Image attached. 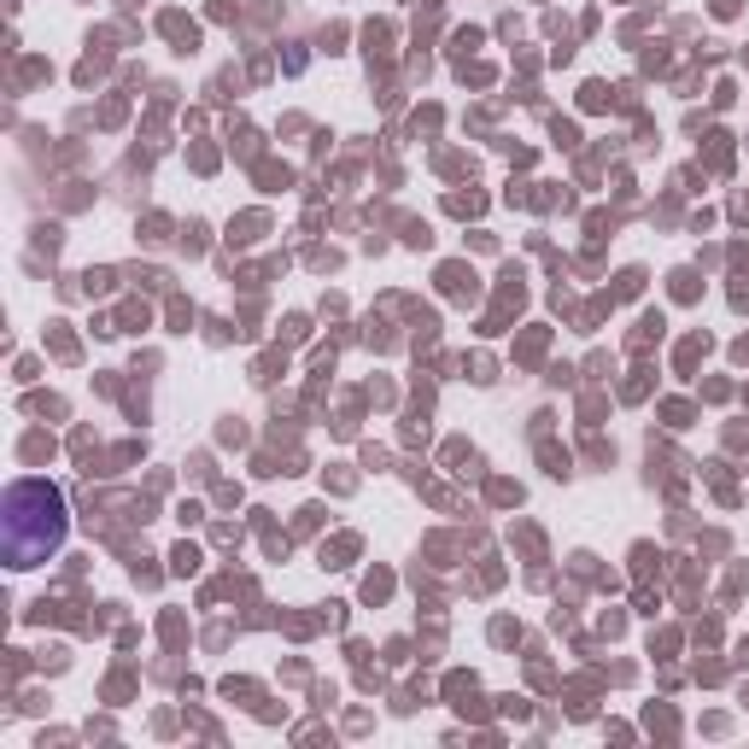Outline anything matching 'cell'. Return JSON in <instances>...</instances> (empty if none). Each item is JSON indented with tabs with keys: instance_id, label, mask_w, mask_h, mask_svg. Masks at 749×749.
Returning <instances> with one entry per match:
<instances>
[{
	"instance_id": "1",
	"label": "cell",
	"mask_w": 749,
	"mask_h": 749,
	"mask_svg": "<svg viewBox=\"0 0 749 749\" xmlns=\"http://www.w3.org/2000/svg\"><path fill=\"white\" fill-rule=\"evenodd\" d=\"M64 527H71V515H64V492H59V486L19 480L7 492V510H0V539H7L12 568L47 562L64 545Z\"/></svg>"
}]
</instances>
